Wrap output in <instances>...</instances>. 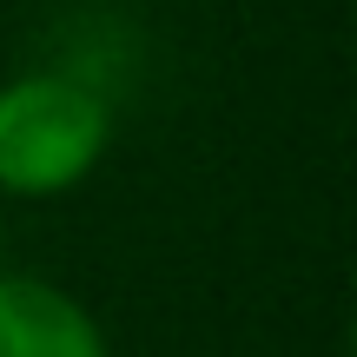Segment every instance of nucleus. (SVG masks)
<instances>
[{"mask_svg": "<svg viewBox=\"0 0 357 357\" xmlns=\"http://www.w3.org/2000/svg\"><path fill=\"white\" fill-rule=\"evenodd\" d=\"M113 146V106L73 73H13L0 86V192L66 199Z\"/></svg>", "mask_w": 357, "mask_h": 357, "instance_id": "obj_1", "label": "nucleus"}, {"mask_svg": "<svg viewBox=\"0 0 357 357\" xmlns=\"http://www.w3.org/2000/svg\"><path fill=\"white\" fill-rule=\"evenodd\" d=\"M0 357H113V344L66 284L0 271Z\"/></svg>", "mask_w": 357, "mask_h": 357, "instance_id": "obj_2", "label": "nucleus"}, {"mask_svg": "<svg viewBox=\"0 0 357 357\" xmlns=\"http://www.w3.org/2000/svg\"><path fill=\"white\" fill-rule=\"evenodd\" d=\"M0 238H7V231H0Z\"/></svg>", "mask_w": 357, "mask_h": 357, "instance_id": "obj_3", "label": "nucleus"}]
</instances>
